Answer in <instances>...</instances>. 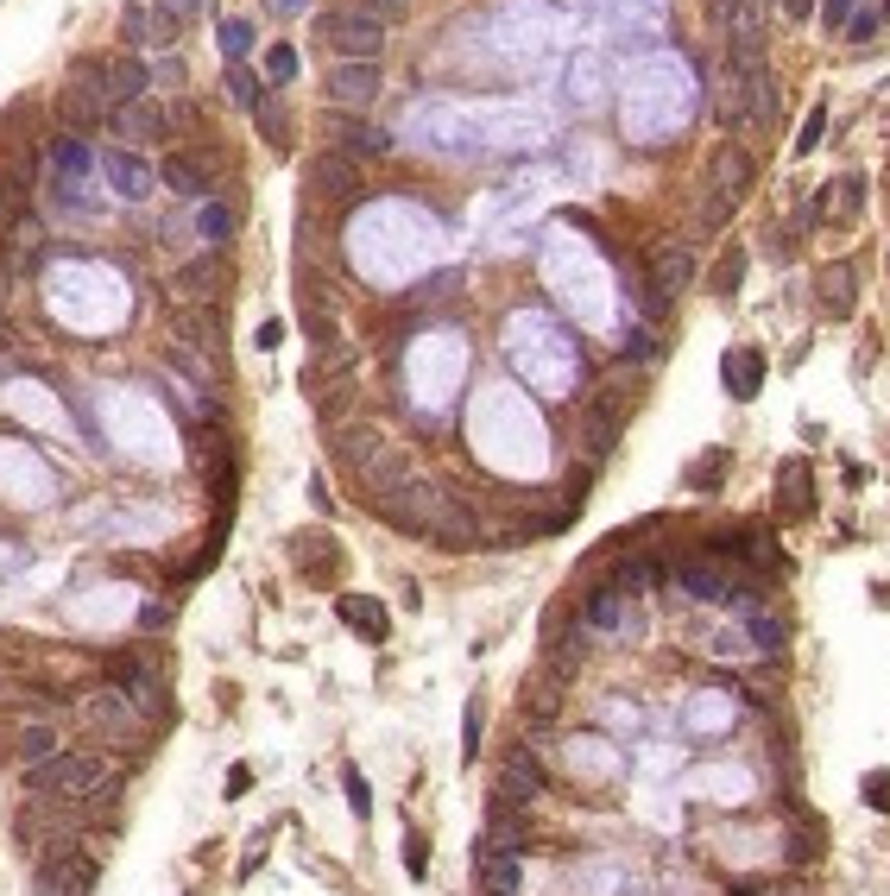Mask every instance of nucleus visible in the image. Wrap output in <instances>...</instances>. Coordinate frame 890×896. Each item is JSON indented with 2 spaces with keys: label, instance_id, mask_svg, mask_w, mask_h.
Masks as SVG:
<instances>
[{
  "label": "nucleus",
  "instance_id": "nucleus-58",
  "mask_svg": "<svg viewBox=\"0 0 890 896\" xmlns=\"http://www.w3.org/2000/svg\"><path fill=\"white\" fill-rule=\"evenodd\" d=\"M247 783H253V770H247V764H234V770H228V796H240Z\"/></svg>",
  "mask_w": 890,
  "mask_h": 896
},
{
  "label": "nucleus",
  "instance_id": "nucleus-19",
  "mask_svg": "<svg viewBox=\"0 0 890 896\" xmlns=\"http://www.w3.org/2000/svg\"><path fill=\"white\" fill-rule=\"evenodd\" d=\"M290 563L304 568L310 581H335L342 575V544H335L329 530H297L290 537Z\"/></svg>",
  "mask_w": 890,
  "mask_h": 896
},
{
  "label": "nucleus",
  "instance_id": "nucleus-51",
  "mask_svg": "<svg viewBox=\"0 0 890 896\" xmlns=\"http://www.w3.org/2000/svg\"><path fill=\"white\" fill-rule=\"evenodd\" d=\"M866 802L878 808V815H890V770H871L866 777Z\"/></svg>",
  "mask_w": 890,
  "mask_h": 896
},
{
  "label": "nucleus",
  "instance_id": "nucleus-5",
  "mask_svg": "<svg viewBox=\"0 0 890 896\" xmlns=\"http://www.w3.org/2000/svg\"><path fill=\"white\" fill-rule=\"evenodd\" d=\"M82 726H89L101 745H139V739H146V720L134 714V701H127L115 683L82 695Z\"/></svg>",
  "mask_w": 890,
  "mask_h": 896
},
{
  "label": "nucleus",
  "instance_id": "nucleus-39",
  "mask_svg": "<svg viewBox=\"0 0 890 896\" xmlns=\"http://www.w3.org/2000/svg\"><path fill=\"white\" fill-rule=\"evenodd\" d=\"M228 89H234L240 108H259V101H266V77H253L247 63H228Z\"/></svg>",
  "mask_w": 890,
  "mask_h": 896
},
{
  "label": "nucleus",
  "instance_id": "nucleus-50",
  "mask_svg": "<svg viewBox=\"0 0 890 896\" xmlns=\"http://www.w3.org/2000/svg\"><path fill=\"white\" fill-rule=\"evenodd\" d=\"M821 133H828V108H814V115L802 120V133H795V152H814V146H821Z\"/></svg>",
  "mask_w": 890,
  "mask_h": 896
},
{
  "label": "nucleus",
  "instance_id": "nucleus-49",
  "mask_svg": "<svg viewBox=\"0 0 890 896\" xmlns=\"http://www.w3.org/2000/svg\"><path fill=\"white\" fill-rule=\"evenodd\" d=\"M209 285H215V266H190V272L177 278V291H184V297H215Z\"/></svg>",
  "mask_w": 890,
  "mask_h": 896
},
{
  "label": "nucleus",
  "instance_id": "nucleus-13",
  "mask_svg": "<svg viewBox=\"0 0 890 896\" xmlns=\"http://www.w3.org/2000/svg\"><path fill=\"white\" fill-rule=\"evenodd\" d=\"M304 190L329 196V202H348V196H360V171H354L348 152H316L310 165H304Z\"/></svg>",
  "mask_w": 890,
  "mask_h": 896
},
{
  "label": "nucleus",
  "instance_id": "nucleus-52",
  "mask_svg": "<svg viewBox=\"0 0 890 896\" xmlns=\"http://www.w3.org/2000/svg\"><path fill=\"white\" fill-rule=\"evenodd\" d=\"M847 20H852V0H821V26H833V32H840Z\"/></svg>",
  "mask_w": 890,
  "mask_h": 896
},
{
  "label": "nucleus",
  "instance_id": "nucleus-35",
  "mask_svg": "<svg viewBox=\"0 0 890 896\" xmlns=\"http://www.w3.org/2000/svg\"><path fill=\"white\" fill-rule=\"evenodd\" d=\"M594 96H601V58L581 51L575 70H568V101H575V108H594Z\"/></svg>",
  "mask_w": 890,
  "mask_h": 896
},
{
  "label": "nucleus",
  "instance_id": "nucleus-3",
  "mask_svg": "<svg viewBox=\"0 0 890 896\" xmlns=\"http://www.w3.org/2000/svg\"><path fill=\"white\" fill-rule=\"evenodd\" d=\"M335 455H342V468H354L367 480V492H379V499L405 487V448L386 442V436H373V429H342Z\"/></svg>",
  "mask_w": 890,
  "mask_h": 896
},
{
  "label": "nucleus",
  "instance_id": "nucleus-12",
  "mask_svg": "<svg viewBox=\"0 0 890 896\" xmlns=\"http://www.w3.org/2000/svg\"><path fill=\"white\" fill-rule=\"evenodd\" d=\"M814 291H821V316L828 322H847L859 310V259H828L814 272Z\"/></svg>",
  "mask_w": 890,
  "mask_h": 896
},
{
  "label": "nucleus",
  "instance_id": "nucleus-2",
  "mask_svg": "<svg viewBox=\"0 0 890 896\" xmlns=\"http://www.w3.org/2000/svg\"><path fill=\"white\" fill-rule=\"evenodd\" d=\"M101 783H108V758H101V751H58L51 764L26 770V789H32V796L70 802V808H82L89 796H101Z\"/></svg>",
  "mask_w": 890,
  "mask_h": 896
},
{
  "label": "nucleus",
  "instance_id": "nucleus-53",
  "mask_svg": "<svg viewBox=\"0 0 890 896\" xmlns=\"http://www.w3.org/2000/svg\"><path fill=\"white\" fill-rule=\"evenodd\" d=\"M158 7H165V13H171L177 26H184V20H196V13H202L209 0H158Z\"/></svg>",
  "mask_w": 890,
  "mask_h": 896
},
{
  "label": "nucleus",
  "instance_id": "nucleus-62",
  "mask_svg": "<svg viewBox=\"0 0 890 896\" xmlns=\"http://www.w3.org/2000/svg\"><path fill=\"white\" fill-rule=\"evenodd\" d=\"M878 13H884V20H890V0H884V7H878Z\"/></svg>",
  "mask_w": 890,
  "mask_h": 896
},
{
  "label": "nucleus",
  "instance_id": "nucleus-1",
  "mask_svg": "<svg viewBox=\"0 0 890 896\" xmlns=\"http://www.w3.org/2000/svg\"><path fill=\"white\" fill-rule=\"evenodd\" d=\"M101 424L115 429V442L127 448V455H139V461H177L171 448V429H165V417H158V405H146V398H134V391H108V398H96Z\"/></svg>",
  "mask_w": 890,
  "mask_h": 896
},
{
  "label": "nucleus",
  "instance_id": "nucleus-18",
  "mask_svg": "<svg viewBox=\"0 0 890 896\" xmlns=\"http://www.w3.org/2000/svg\"><path fill=\"white\" fill-rule=\"evenodd\" d=\"M594 638H625L632 631V606H625V594L620 587H594L587 600H581V613H575Z\"/></svg>",
  "mask_w": 890,
  "mask_h": 896
},
{
  "label": "nucleus",
  "instance_id": "nucleus-10",
  "mask_svg": "<svg viewBox=\"0 0 890 896\" xmlns=\"http://www.w3.org/2000/svg\"><path fill=\"white\" fill-rule=\"evenodd\" d=\"M96 171H101V183H108V190H115L120 202H146V196L158 190L152 158L127 152V146H108V152H96Z\"/></svg>",
  "mask_w": 890,
  "mask_h": 896
},
{
  "label": "nucleus",
  "instance_id": "nucleus-61",
  "mask_svg": "<svg viewBox=\"0 0 890 896\" xmlns=\"http://www.w3.org/2000/svg\"><path fill=\"white\" fill-rule=\"evenodd\" d=\"M777 896H802V884H783V890H777Z\"/></svg>",
  "mask_w": 890,
  "mask_h": 896
},
{
  "label": "nucleus",
  "instance_id": "nucleus-36",
  "mask_svg": "<svg viewBox=\"0 0 890 896\" xmlns=\"http://www.w3.org/2000/svg\"><path fill=\"white\" fill-rule=\"evenodd\" d=\"M802 461H783V474H777V487H783V499H777V511H783V518H802V511H809V487H802Z\"/></svg>",
  "mask_w": 890,
  "mask_h": 896
},
{
  "label": "nucleus",
  "instance_id": "nucleus-24",
  "mask_svg": "<svg viewBox=\"0 0 890 896\" xmlns=\"http://www.w3.org/2000/svg\"><path fill=\"white\" fill-rule=\"evenodd\" d=\"M651 285H657V303L682 297L689 285H695V253H689V247H663L657 266H651Z\"/></svg>",
  "mask_w": 890,
  "mask_h": 896
},
{
  "label": "nucleus",
  "instance_id": "nucleus-17",
  "mask_svg": "<svg viewBox=\"0 0 890 896\" xmlns=\"http://www.w3.org/2000/svg\"><path fill=\"white\" fill-rule=\"evenodd\" d=\"M108 120H115V133L127 139V152H134V146H152V139L171 133V115H165L152 96H139V101H127V108H115Z\"/></svg>",
  "mask_w": 890,
  "mask_h": 896
},
{
  "label": "nucleus",
  "instance_id": "nucleus-42",
  "mask_svg": "<svg viewBox=\"0 0 890 896\" xmlns=\"http://www.w3.org/2000/svg\"><path fill=\"white\" fill-rule=\"evenodd\" d=\"M752 638H758V650H783V619L777 613H752Z\"/></svg>",
  "mask_w": 890,
  "mask_h": 896
},
{
  "label": "nucleus",
  "instance_id": "nucleus-20",
  "mask_svg": "<svg viewBox=\"0 0 890 896\" xmlns=\"http://www.w3.org/2000/svg\"><path fill=\"white\" fill-rule=\"evenodd\" d=\"M758 183V165H752V152L745 146H720L714 152V165H708V190H720L726 202H739V196Z\"/></svg>",
  "mask_w": 890,
  "mask_h": 896
},
{
  "label": "nucleus",
  "instance_id": "nucleus-41",
  "mask_svg": "<svg viewBox=\"0 0 890 896\" xmlns=\"http://www.w3.org/2000/svg\"><path fill=\"white\" fill-rule=\"evenodd\" d=\"M253 120H259V133H266V146H285V108H278V101H259V108H253Z\"/></svg>",
  "mask_w": 890,
  "mask_h": 896
},
{
  "label": "nucleus",
  "instance_id": "nucleus-23",
  "mask_svg": "<svg viewBox=\"0 0 890 896\" xmlns=\"http://www.w3.org/2000/svg\"><path fill=\"white\" fill-rule=\"evenodd\" d=\"M152 96V70L139 58H108V115L115 108H127V101Z\"/></svg>",
  "mask_w": 890,
  "mask_h": 896
},
{
  "label": "nucleus",
  "instance_id": "nucleus-31",
  "mask_svg": "<svg viewBox=\"0 0 890 896\" xmlns=\"http://www.w3.org/2000/svg\"><path fill=\"white\" fill-rule=\"evenodd\" d=\"M190 228H196V247H202V253H221V247H228V235H234V209L209 196V202H196Z\"/></svg>",
  "mask_w": 890,
  "mask_h": 896
},
{
  "label": "nucleus",
  "instance_id": "nucleus-59",
  "mask_svg": "<svg viewBox=\"0 0 890 896\" xmlns=\"http://www.w3.org/2000/svg\"><path fill=\"white\" fill-rule=\"evenodd\" d=\"M271 7H278V13H304V7H310V0H271Z\"/></svg>",
  "mask_w": 890,
  "mask_h": 896
},
{
  "label": "nucleus",
  "instance_id": "nucleus-64",
  "mask_svg": "<svg viewBox=\"0 0 890 896\" xmlns=\"http://www.w3.org/2000/svg\"><path fill=\"white\" fill-rule=\"evenodd\" d=\"M0 372H7V367H0Z\"/></svg>",
  "mask_w": 890,
  "mask_h": 896
},
{
  "label": "nucleus",
  "instance_id": "nucleus-21",
  "mask_svg": "<svg viewBox=\"0 0 890 896\" xmlns=\"http://www.w3.org/2000/svg\"><path fill=\"white\" fill-rule=\"evenodd\" d=\"M335 613H342V625H354L367 644H386L392 638V619H386V606L373 600V594H342L335 600Z\"/></svg>",
  "mask_w": 890,
  "mask_h": 896
},
{
  "label": "nucleus",
  "instance_id": "nucleus-4",
  "mask_svg": "<svg viewBox=\"0 0 890 896\" xmlns=\"http://www.w3.org/2000/svg\"><path fill=\"white\" fill-rule=\"evenodd\" d=\"M108 683L134 701L139 720H171V695H165V676L152 669V657H108Z\"/></svg>",
  "mask_w": 890,
  "mask_h": 896
},
{
  "label": "nucleus",
  "instance_id": "nucleus-45",
  "mask_svg": "<svg viewBox=\"0 0 890 896\" xmlns=\"http://www.w3.org/2000/svg\"><path fill=\"white\" fill-rule=\"evenodd\" d=\"M304 329H310V341H316L323 354H335V341H342V335H335V322H329L323 310H304Z\"/></svg>",
  "mask_w": 890,
  "mask_h": 896
},
{
  "label": "nucleus",
  "instance_id": "nucleus-47",
  "mask_svg": "<svg viewBox=\"0 0 890 896\" xmlns=\"http://www.w3.org/2000/svg\"><path fill=\"white\" fill-rule=\"evenodd\" d=\"M405 872L411 877L429 872V846H424V834H417V827H405Z\"/></svg>",
  "mask_w": 890,
  "mask_h": 896
},
{
  "label": "nucleus",
  "instance_id": "nucleus-22",
  "mask_svg": "<svg viewBox=\"0 0 890 896\" xmlns=\"http://www.w3.org/2000/svg\"><path fill=\"white\" fill-rule=\"evenodd\" d=\"M708 13L726 26V39H764V13H771V0H708Z\"/></svg>",
  "mask_w": 890,
  "mask_h": 896
},
{
  "label": "nucleus",
  "instance_id": "nucleus-6",
  "mask_svg": "<svg viewBox=\"0 0 890 896\" xmlns=\"http://www.w3.org/2000/svg\"><path fill=\"white\" fill-rule=\"evenodd\" d=\"M96 890V853H44L32 858V896H89Z\"/></svg>",
  "mask_w": 890,
  "mask_h": 896
},
{
  "label": "nucleus",
  "instance_id": "nucleus-60",
  "mask_svg": "<svg viewBox=\"0 0 890 896\" xmlns=\"http://www.w3.org/2000/svg\"><path fill=\"white\" fill-rule=\"evenodd\" d=\"M0 348H13V329H7V322H0Z\"/></svg>",
  "mask_w": 890,
  "mask_h": 896
},
{
  "label": "nucleus",
  "instance_id": "nucleus-33",
  "mask_svg": "<svg viewBox=\"0 0 890 896\" xmlns=\"http://www.w3.org/2000/svg\"><path fill=\"white\" fill-rule=\"evenodd\" d=\"M101 115H108V101L101 96H89V89H58V120L70 127V133H89V127H101Z\"/></svg>",
  "mask_w": 890,
  "mask_h": 896
},
{
  "label": "nucleus",
  "instance_id": "nucleus-15",
  "mask_svg": "<svg viewBox=\"0 0 890 896\" xmlns=\"http://www.w3.org/2000/svg\"><path fill=\"white\" fill-rule=\"evenodd\" d=\"M323 133L335 139V152H348V158H386L392 152V133H379V127L360 120V115H342V108L323 120Z\"/></svg>",
  "mask_w": 890,
  "mask_h": 896
},
{
  "label": "nucleus",
  "instance_id": "nucleus-57",
  "mask_svg": "<svg viewBox=\"0 0 890 896\" xmlns=\"http://www.w3.org/2000/svg\"><path fill=\"white\" fill-rule=\"evenodd\" d=\"M152 82H184V70H177L171 58H158V63H152Z\"/></svg>",
  "mask_w": 890,
  "mask_h": 896
},
{
  "label": "nucleus",
  "instance_id": "nucleus-40",
  "mask_svg": "<svg viewBox=\"0 0 890 896\" xmlns=\"http://www.w3.org/2000/svg\"><path fill=\"white\" fill-rule=\"evenodd\" d=\"M247 51H253V20H221V58L247 63Z\"/></svg>",
  "mask_w": 890,
  "mask_h": 896
},
{
  "label": "nucleus",
  "instance_id": "nucleus-34",
  "mask_svg": "<svg viewBox=\"0 0 890 896\" xmlns=\"http://www.w3.org/2000/svg\"><path fill=\"white\" fill-rule=\"evenodd\" d=\"M606 587H620L625 600H632V594H644V587H663V563H651V556H620V563H613V575H606Z\"/></svg>",
  "mask_w": 890,
  "mask_h": 896
},
{
  "label": "nucleus",
  "instance_id": "nucleus-55",
  "mask_svg": "<svg viewBox=\"0 0 890 896\" xmlns=\"http://www.w3.org/2000/svg\"><path fill=\"white\" fill-rule=\"evenodd\" d=\"M783 13H790L795 26H809L814 13H821V0H783Z\"/></svg>",
  "mask_w": 890,
  "mask_h": 896
},
{
  "label": "nucleus",
  "instance_id": "nucleus-37",
  "mask_svg": "<svg viewBox=\"0 0 890 896\" xmlns=\"http://www.w3.org/2000/svg\"><path fill=\"white\" fill-rule=\"evenodd\" d=\"M7 398H13V405L26 410V417H39V424H51V429H63V410L51 405V398H39V386H13L7 391Z\"/></svg>",
  "mask_w": 890,
  "mask_h": 896
},
{
  "label": "nucleus",
  "instance_id": "nucleus-38",
  "mask_svg": "<svg viewBox=\"0 0 890 896\" xmlns=\"http://www.w3.org/2000/svg\"><path fill=\"white\" fill-rule=\"evenodd\" d=\"M745 259H752V253H745L739 240L726 247V253H720V266H714V291H720V297H733V291H739V278H745Z\"/></svg>",
  "mask_w": 890,
  "mask_h": 896
},
{
  "label": "nucleus",
  "instance_id": "nucleus-46",
  "mask_svg": "<svg viewBox=\"0 0 890 896\" xmlns=\"http://www.w3.org/2000/svg\"><path fill=\"white\" fill-rule=\"evenodd\" d=\"M20 568H32V549L20 537H0V575H20Z\"/></svg>",
  "mask_w": 890,
  "mask_h": 896
},
{
  "label": "nucleus",
  "instance_id": "nucleus-14",
  "mask_svg": "<svg viewBox=\"0 0 890 896\" xmlns=\"http://www.w3.org/2000/svg\"><path fill=\"white\" fill-rule=\"evenodd\" d=\"M543 789H550L543 764L531 758V751H505V764H500V802L505 808H537Z\"/></svg>",
  "mask_w": 890,
  "mask_h": 896
},
{
  "label": "nucleus",
  "instance_id": "nucleus-27",
  "mask_svg": "<svg viewBox=\"0 0 890 896\" xmlns=\"http://www.w3.org/2000/svg\"><path fill=\"white\" fill-rule=\"evenodd\" d=\"M58 758V726L51 720H26L20 733H13V764L20 770H39V764Z\"/></svg>",
  "mask_w": 890,
  "mask_h": 896
},
{
  "label": "nucleus",
  "instance_id": "nucleus-30",
  "mask_svg": "<svg viewBox=\"0 0 890 896\" xmlns=\"http://www.w3.org/2000/svg\"><path fill=\"white\" fill-rule=\"evenodd\" d=\"M859 209H866V177H833L828 196L814 202V221H852Z\"/></svg>",
  "mask_w": 890,
  "mask_h": 896
},
{
  "label": "nucleus",
  "instance_id": "nucleus-26",
  "mask_svg": "<svg viewBox=\"0 0 890 896\" xmlns=\"http://www.w3.org/2000/svg\"><path fill=\"white\" fill-rule=\"evenodd\" d=\"M158 190H171V196H184V202H209V171L196 165V158H165L158 165Z\"/></svg>",
  "mask_w": 890,
  "mask_h": 896
},
{
  "label": "nucleus",
  "instance_id": "nucleus-29",
  "mask_svg": "<svg viewBox=\"0 0 890 896\" xmlns=\"http://www.w3.org/2000/svg\"><path fill=\"white\" fill-rule=\"evenodd\" d=\"M587 650H594V631L581 619H562V638L550 644V663H556V683H568L581 663H587Z\"/></svg>",
  "mask_w": 890,
  "mask_h": 896
},
{
  "label": "nucleus",
  "instance_id": "nucleus-16",
  "mask_svg": "<svg viewBox=\"0 0 890 896\" xmlns=\"http://www.w3.org/2000/svg\"><path fill=\"white\" fill-rule=\"evenodd\" d=\"M373 96H379V70H373V63L342 58L329 70V101L342 108V115H360V108H373Z\"/></svg>",
  "mask_w": 890,
  "mask_h": 896
},
{
  "label": "nucleus",
  "instance_id": "nucleus-25",
  "mask_svg": "<svg viewBox=\"0 0 890 896\" xmlns=\"http://www.w3.org/2000/svg\"><path fill=\"white\" fill-rule=\"evenodd\" d=\"M720 379H726V391H733L739 405H745V398H758V386H764V354H758V348H726V360H720Z\"/></svg>",
  "mask_w": 890,
  "mask_h": 896
},
{
  "label": "nucleus",
  "instance_id": "nucleus-63",
  "mask_svg": "<svg viewBox=\"0 0 890 896\" xmlns=\"http://www.w3.org/2000/svg\"><path fill=\"white\" fill-rule=\"evenodd\" d=\"M392 7H398V0H392Z\"/></svg>",
  "mask_w": 890,
  "mask_h": 896
},
{
  "label": "nucleus",
  "instance_id": "nucleus-11",
  "mask_svg": "<svg viewBox=\"0 0 890 896\" xmlns=\"http://www.w3.org/2000/svg\"><path fill=\"white\" fill-rule=\"evenodd\" d=\"M120 39L134 44V51H171L177 44V20L165 13V7H146V0H134L127 13H120Z\"/></svg>",
  "mask_w": 890,
  "mask_h": 896
},
{
  "label": "nucleus",
  "instance_id": "nucleus-44",
  "mask_svg": "<svg viewBox=\"0 0 890 896\" xmlns=\"http://www.w3.org/2000/svg\"><path fill=\"white\" fill-rule=\"evenodd\" d=\"M266 82H297V51L290 44H271L266 51Z\"/></svg>",
  "mask_w": 890,
  "mask_h": 896
},
{
  "label": "nucleus",
  "instance_id": "nucleus-28",
  "mask_svg": "<svg viewBox=\"0 0 890 896\" xmlns=\"http://www.w3.org/2000/svg\"><path fill=\"white\" fill-rule=\"evenodd\" d=\"M44 158H51V177H70V183H82V177L96 171V152L82 146V133H58V139H44Z\"/></svg>",
  "mask_w": 890,
  "mask_h": 896
},
{
  "label": "nucleus",
  "instance_id": "nucleus-9",
  "mask_svg": "<svg viewBox=\"0 0 890 896\" xmlns=\"http://www.w3.org/2000/svg\"><path fill=\"white\" fill-rule=\"evenodd\" d=\"M0 492L13 506H44L51 499V468L26 442H0Z\"/></svg>",
  "mask_w": 890,
  "mask_h": 896
},
{
  "label": "nucleus",
  "instance_id": "nucleus-48",
  "mask_svg": "<svg viewBox=\"0 0 890 896\" xmlns=\"http://www.w3.org/2000/svg\"><path fill=\"white\" fill-rule=\"evenodd\" d=\"M878 26H884V13H878V7H866V13H852V20H847V26H840V32H847V39H852V44H866V39H871V32H878Z\"/></svg>",
  "mask_w": 890,
  "mask_h": 896
},
{
  "label": "nucleus",
  "instance_id": "nucleus-54",
  "mask_svg": "<svg viewBox=\"0 0 890 896\" xmlns=\"http://www.w3.org/2000/svg\"><path fill=\"white\" fill-rule=\"evenodd\" d=\"M481 720H486V714H481V701H467V726H462V733H467V758L481 751Z\"/></svg>",
  "mask_w": 890,
  "mask_h": 896
},
{
  "label": "nucleus",
  "instance_id": "nucleus-43",
  "mask_svg": "<svg viewBox=\"0 0 890 896\" xmlns=\"http://www.w3.org/2000/svg\"><path fill=\"white\" fill-rule=\"evenodd\" d=\"M342 789H348V808H354V820H367L373 815V796H367V777H360V770H342Z\"/></svg>",
  "mask_w": 890,
  "mask_h": 896
},
{
  "label": "nucleus",
  "instance_id": "nucleus-32",
  "mask_svg": "<svg viewBox=\"0 0 890 896\" xmlns=\"http://www.w3.org/2000/svg\"><path fill=\"white\" fill-rule=\"evenodd\" d=\"M676 587H682V600H726L733 594V581L714 563H676Z\"/></svg>",
  "mask_w": 890,
  "mask_h": 896
},
{
  "label": "nucleus",
  "instance_id": "nucleus-56",
  "mask_svg": "<svg viewBox=\"0 0 890 896\" xmlns=\"http://www.w3.org/2000/svg\"><path fill=\"white\" fill-rule=\"evenodd\" d=\"M278 341H285V329H278V322H259V341H253V348H278Z\"/></svg>",
  "mask_w": 890,
  "mask_h": 896
},
{
  "label": "nucleus",
  "instance_id": "nucleus-7",
  "mask_svg": "<svg viewBox=\"0 0 890 896\" xmlns=\"http://www.w3.org/2000/svg\"><path fill=\"white\" fill-rule=\"evenodd\" d=\"M63 613L77 625H127V619H139V587H127V581H101V587H82V594H70L63 600Z\"/></svg>",
  "mask_w": 890,
  "mask_h": 896
},
{
  "label": "nucleus",
  "instance_id": "nucleus-8",
  "mask_svg": "<svg viewBox=\"0 0 890 896\" xmlns=\"http://www.w3.org/2000/svg\"><path fill=\"white\" fill-rule=\"evenodd\" d=\"M316 32H323V39H329L342 58H354V63H373V58H379V44H386L379 20H373V13H348V7L316 13Z\"/></svg>",
  "mask_w": 890,
  "mask_h": 896
}]
</instances>
